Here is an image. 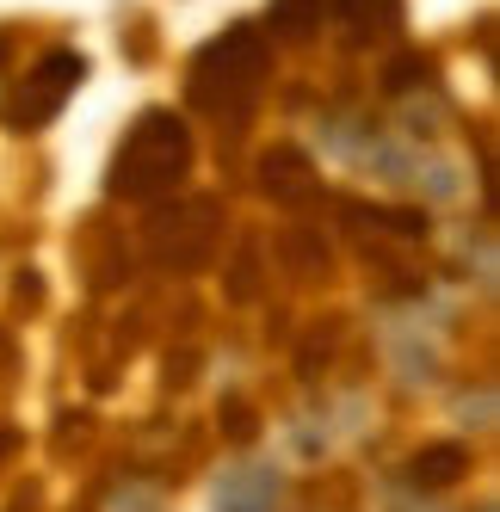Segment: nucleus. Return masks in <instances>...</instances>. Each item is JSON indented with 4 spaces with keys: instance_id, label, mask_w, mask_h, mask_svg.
Segmentation results:
<instances>
[{
    "instance_id": "1",
    "label": "nucleus",
    "mask_w": 500,
    "mask_h": 512,
    "mask_svg": "<svg viewBox=\"0 0 500 512\" xmlns=\"http://www.w3.org/2000/svg\"><path fill=\"white\" fill-rule=\"evenodd\" d=\"M192 161H198V142H192L186 118L167 112V105H149L124 130L112 173H105V192L124 198V204H167L192 179Z\"/></svg>"
},
{
    "instance_id": "2",
    "label": "nucleus",
    "mask_w": 500,
    "mask_h": 512,
    "mask_svg": "<svg viewBox=\"0 0 500 512\" xmlns=\"http://www.w3.org/2000/svg\"><path fill=\"white\" fill-rule=\"evenodd\" d=\"M266 87H272V44L254 25H229L186 68V99L204 118H229V124H241L254 112L266 99Z\"/></svg>"
},
{
    "instance_id": "3",
    "label": "nucleus",
    "mask_w": 500,
    "mask_h": 512,
    "mask_svg": "<svg viewBox=\"0 0 500 512\" xmlns=\"http://www.w3.org/2000/svg\"><path fill=\"white\" fill-rule=\"evenodd\" d=\"M223 247V204L217 198H167L142 223V253L161 272H204Z\"/></svg>"
},
{
    "instance_id": "4",
    "label": "nucleus",
    "mask_w": 500,
    "mask_h": 512,
    "mask_svg": "<svg viewBox=\"0 0 500 512\" xmlns=\"http://www.w3.org/2000/svg\"><path fill=\"white\" fill-rule=\"evenodd\" d=\"M87 81V56H75V50H50V56H38L25 68V81L13 87V99L0 105V118H7V130H38V124H50L68 99H75V87Z\"/></svg>"
},
{
    "instance_id": "5",
    "label": "nucleus",
    "mask_w": 500,
    "mask_h": 512,
    "mask_svg": "<svg viewBox=\"0 0 500 512\" xmlns=\"http://www.w3.org/2000/svg\"><path fill=\"white\" fill-rule=\"evenodd\" d=\"M254 173H260V192L272 204H284V210H303V204L321 198V173H315V161L297 149V142H272Z\"/></svg>"
},
{
    "instance_id": "6",
    "label": "nucleus",
    "mask_w": 500,
    "mask_h": 512,
    "mask_svg": "<svg viewBox=\"0 0 500 512\" xmlns=\"http://www.w3.org/2000/svg\"><path fill=\"white\" fill-rule=\"evenodd\" d=\"M470 469H476V451H470V445H420V451L408 457V482L439 494V488H457Z\"/></svg>"
},
{
    "instance_id": "7",
    "label": "nucleus",
    "mask_w": 500,
    "mask_h": 512,
    "mask_svg": "<svg viewBox=\"0 0 500 512\" xmlns=\"http://www.w3.org/2000/svg\"><path fill=\"white\" fill-rule=\"evenodd\" d=\"M278 506H284L278 469H235L217 488V512H278Z\"/></svg>"
},
{
    "instance_id": "8",
    "label": "nucleus",
    "mask_w": 500,
    "mask_h": 512,
    "mask_svg": "<svg viewBox=\"0 0 500 512\" xmlns=\"http://www.w3.org/2000/svg\"><path fill=\"white\" fill-rule=\"evenodd\" d=\"M278 266L291 272V278H328L334 272V253H328V241H321V229L291 223V229L278 235Z\"/></svg>"
},
{
    "instance_id": "9",
    "label": "nucleus",
    "mask_w": 500,
    "mask_h": 512,
    "mask_svg": "<svg viewBox=\"0 0 500 512\" xmlns=\"http://www.w3.org/2000/svg\"><path fill=\"white\" fill-rule=\"evenodd\" d=\"M328 13H334V0H272V7H266V31L284 38V44H309L315 31L328 25Z\"/></svg>"
},
{
    "instance_id": "10",
    "label": "nucleus",
    "mask_w": 500,
    "mask_h": 512,
    "mask_svg": "<svg viewBox=\"0 0 500 512\" xmlns=\"http://www.w3.org/2000/svg\"><path fill=\"white\" fill-rule=\"evenodd\" d=\"M346 223H359L365 235H396V241H420L426 235V210H396V204H340Z\"/></svg>"
},
{
    "instance_id": "11",
    "label": "nucleus",
    "mask_w": 500,
    "mask_h": 512,
    "mask_svg": "<svg viewBox=\"0 0 500 512\" xmlns=\"http://www.w3.org/2000/svg\"><path fill=\"white\" fill-rule=\"evenodd\" d=\"M334 7L359 44H377V38H396L402 31V0H334Z\"/></svg>"
},
{
    "instance_id": "12",
    "label": "nucleus",
    "mask_w": 500,
    "mask_h": 512,
    "mask_svg": "<svg viewBox=\"0 0 500 512\" xmlns=\"http://www.w3.org/2000/svg\"><path fill=\"white\" fill-rule=\"evenodd\" d=\"M433 81H439V62L420 56V50H408L383 68V93H414V87H433Z\"/></svg>"
},
{
    "instance_id": "13",
    "label": "nucleus",
    "mask_w": 500,
    "mask_h": 512,
    "mask_svg": "<svg viewBox=\"0 0 500 512\" xmlns=\"http://www.w3.org/2000/svg\"><path fill=\"white\" fill-rule=\"evenodd\" d=\"M223 278H229V297H235V303H254V297H260V241H241L235 266H229Z\"/></svg>"
},
{
    "instance_id": "14",
    "label": "nucleus",
    "mask_w": 500,
    "mask_h": 512,
    "mask_svg": "<svg viewBox=\"0 0 500 512\" xmlns=\"http://www.w3.org/2000/svg\"><path fill=\"white\" fill-rule=\"evenodd\" d=\"M13 371H19V352H13V340H7V334H0V389L13 383Z\"/></svg>"
},
{
    "instance_id": "15",
    "label": "nucleus",
    "mask_w": 500,
    "mask_h": 512,
    "mask_svg": "<svg viewBox=\"0 0 500 512\" xmlns=\"http://www.w3.org/2000/svg\"><path fill=\"white\" fill-rule=\"evenodd\" d=\"M13 451H19V432H13V426H0V463H7Z\"/></svg>"
}]
</instances>
